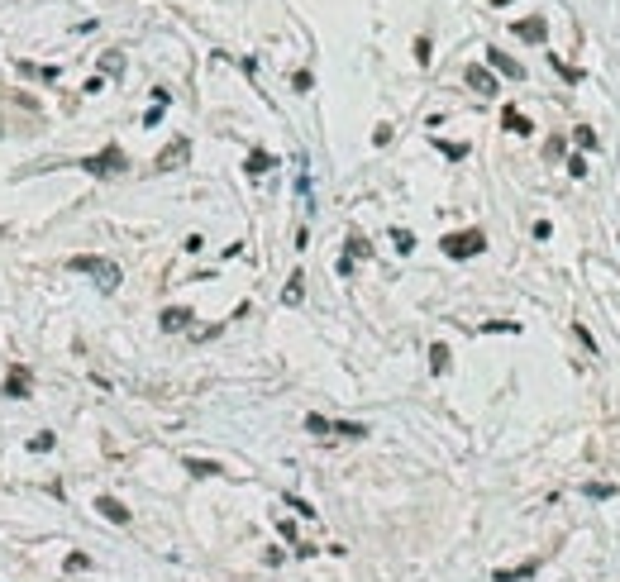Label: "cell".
I'll return each mask as SVG.
<instances>
[{"instance_id": "cell-8", "label": "cell", "mask_w": 620, "mask_h": 582, "mask_svg": "<svg viewBox=\"0 0 620 582\" xmlns=\"http://www.w3.org/2000/svg\"><path fill=\"white\" fill-rule=\"evenodd\" d=\"M187 158H191V143H187V139H172V143L158 153V172H167V167H182Z\"/></svg>"}, {"instance_id": "cell-1", "label": "cell", "mask_w": 620, "mask_h": 582, "mask_svg": "<svg viewBox=\"0 0 620 582\" xmlns=\"http://www.w3.org/2000/svg\"><path fill=\"white\" fill-rule=\"evenodd\" d=\"M444 258H453V263H468V258H477V253H487V234L482 229H453V234H444Z\"/></svg>"}, {"instance_id": "cell-25", "label": "cell", "mask_w": 620, "mask_h": 582, "mask_svg": "<svg viewBox=\"0 0 620 582\" xmlns=\"http://www.w3.org/2000/svg\"><path fill=\"white\" fill-rule=\"evenodd\" d=\"M29 449H34V454H48V449H53V430H43V434H34V439H29Z\"/></svg>"}, {"instance_id": "cell-15", "label": "cell", "mask_w": 620, "mask_h": 582, "mask_svg": "<svg viewBox=\"0 0 620 582\" xmlns=\"http://www.w3.org/2000/svg\"><path fill=\"white\" fill-rule=\"evenodd\" d=\"M187 325H191V310L187 305H167L163 310V329H187Z\"/></svg>"}, {"instance_id": "cell-20", "label": "cell", "mask_w": 620, "mask_h": 582, "mask_svg": "<svg viewBox=\"0 0 620 582\" xmlns=\"http://www.w3.org/2000/svg\"><path fill=\"white\" fill-rule=\"evenodd\" d=\"M573 143H577V148H597L601 139H597V129H592V124H577V129H573Z\"/></svg>"}, {"instance_id": "cell-19", "label": "cell", "mask_w": 620, "mask_h": 582, "mask_svg": "<svg viewBox=\"0 0 620 582\" xmlns=\"http://www.w3.org/2000/svg\"><path fill=\"white\" fill-rule=\"evenodd\" d=\"M14 72H19V77H38V82H58V67H34V62H19Z\"/></svg>"}, {"instance_id": "cell-22", "label": "cell", "mask_w": 620, "mask_h": 582, "mask_svg": "<svg viewBox=\"0 0 620 582\" xmlns=\"http://www.w3.org/2000/svg\"><path fill=\"white\" fill-rule=\"evenodd\" d=\"M582 491H587L592 501H611V496H616V487H611V482H587Z\"/></svg>"}, {"instance_id": "cell-5", "label": "cell", "mask_w": 620, "mask_h": 582, "mask_svg": "<svg viewBox=\"0 0 620 582\" xmlns=\"http://www.w3.org/2000/svg\"><path fill=\"white\" fill-rule=\"evenodd\" d=\"M363 258H372V244L353 229L348 239H344V258H339V277H353V263H363Z\"/></svg>"}, {"instance_id": "cell-17", "label": "cell", "mask_w": 620, "mask_h": 582, "mask_svg": "<svg viewBox=\"0 0 620 582\" xmlns=\"http://www.w3.org/2000/svg\"><path fill=\"white\" fill-rule=\"evenodd\" d=\"M429 373H434V377L449 373V344H434V349H429Z\"/></svg>"}, {"instance_id": "cell-30", "label": "cell", "mask_w": 620, "mask_h": 582, "mask_svg": "<svg viewBox=\"0 0 620 582\" xmlns=\"http://www.w3.org/2000/svg\"><path fill=\"white\" fill-rule=\"evenodd\" d=\"M287 506H296L301 515H315V506H310V501H301V496H287Z\"/></svg>"}, {"instance_id": "cell-23", "label": "cell", "mask_w": 620, "mask_h": 582, "mask_svg": "<svg viewBox=\"0 0 620 582\" xmlns=\"http://www.w3.org/2000/svg\"><path fill=\"white\" fill-rule=\"evenodd\" d=\"M392 244H396V253H411V248H415V234H411V229H392Z\"/></svg>"}, {"instance_id": "cell-6", "label": "cell", "mask_w": 620, "mask_h": 582, "mask_svg": "<svg viewBox=\"0 0 620 582\" xmlns=\"http://www.w3.org/2000/svg\"><path fill=\"white\" fill-rule=\"evenodd\" d=\"M5 396H10V401H24V396H34V373H29L24 363H14V368L5 373Z\"/></svg>"}, {"instance_id": "cell-9", "label": "cell", "mask_w": 620, "mask_h": 582, "mask_svg": "<svg viewBox=\"0 0 620 582\" xmlns=\"http://www.w3.org/2000/svg\"><path fill=\"white\" fill-rule=\"evenodd\" d=\"M487 62H492L501 77H511V82H525V67H520L511 53H501V48H487Z\"/></svg>"}, {"instance_id": "cell-4", "label": "cell", "mask_w": 620, "mask_h": 582, "mask_svg": "<svg viewBox=\"0 0 620 582\" xmlns=\"http://www.w3.org/2000/svg\"><path fill=\"white\" fill-rule=\"evenodd\" d=\"M310 434H339V439H368L363 420H324V415H306Z\"/></svg>"}, {"instance_id": "cell-3", "label": "cell", "mask_w": 620, "mask_h": 582, "mask_svg": "<svg viewBox=\"0 0 620 582\" xmlns=\"http://www.w3.org/2000/svg\"><path fill=\"white\" fill-rule=\"evenodd\" d=\"M67 268H72V272H91L101 291H115V287H119V268H115L110 258H91V253H77V258H67Z\"/></svg>"}, {"instance_id": "cell-28", "label": "cell", "mask_w": 620, "mask_h": 582, "mask_svg": "<svg viewBox=\"0 0 620 582\" xmlns=\"http://www.w3.org/2000/svg\"><path fill=\"white\" fill-rule=\"evenodd\" d=\"M568 177H587V158H568Z\"/></svg>"}, {"instance_id": "cell-24", "label": "cell", "mask_w": 620, "mask_h": 582, "mask_svg": "<svg viewBox=\"0 0 620 582\" xmlns=\"http://www.w3.org/2000/svg\"><path fill=\"white\" fill-rule=\"evenodd\" d=\"M439 153H444V158H453V163H458V158H468V143H444V139H439Z\"/></svg>"}, {"instance_id": "cell-11", "label": "cell", "mask_w": 620, "mask_h": 582, "mask_svg": "<svg viewBox=\"0 0 620 582\" xmlns=\"http://www.w3.org/2000/svg\"><path fill=\"white\" fill-rule=\"evenodd\" d=\"M96 511H101L110 525H129V506H124V501H115V496H96Z\"/></svg>"}, {"instance_id": "cell-18", "label": "cell", "mask_w": 620, "mask_h": 582, "mask_svg": "<svg viewBox=\"0 0 620 582\" xmlns=\"http://www.w3.org/2000/svg\"><path fill=\"white\" fill-rule=\"evenodd\" d=\"M182 468H191V478H219V463H210V458H187Z\"/></svg>"}, {"instance_id": "cell-14", "label": "cell", "mask_w": 620, "mask_h": 582, "mask_svg": "<svg viewBox=\"0 0 620 582\" xmlns=\"http://www.w3.org/2000/svg\"><path fill=\"white\" fill-rule=\"evenodd\" d=\"M306 301V272H291V282L282 287V305H301Z\"/></svg>"}, {"instance_id": "cell-26", "label": "cell", "mask_w": 620, "mask_h": 582, "mask_svg": "<svg viewBox=\"0 0 620 582\" xmlns=\"http://www.w3.org/2000/svg\"><path fill=\"white\" fill-rule=\"evenodd\" d=\"M573 334L582 339V349H587V353H597V339H592V329H587V325H573Z\"/></svg>"}, {"instance_id": "cell-10", "label": "cell", "mask_w": 620, "mask_h": 582, "mask_svg": "<svg viewBox=\"0 0 620 582\" xmlns=\"http://www.w3.org/2000/svg\"><path fill=\"white\" fill-rule=\"evenodd\" d=\"M463 77H468V86H473L477 96H497V77H492L487 67H477V62H473V67H468Z\"/></svg>"}, {"instance_id": "cell-7", "label": "cell", "mask_w": 620, "mask_h": 582, "mask_svg": "<svg viewBox=\"0 0 620 582\" xmlns=\"http://www.w3.org/2000/svg\"><path fill=\"white\" fill-rule=\"evenodd\" d=\"M511 29H516V38H525V43H544V38H549V19H544V14H529V19H516Z\"/></svg>"}, {"instance_id": "cell-21", "label": "cell", "mask_w": 620, "mask_h": 582, "mask_svg": "<svg viewBox=\"0 0 620 582\" xmlns=\"http://www.w3.org/2000/svg\"><path fill=\"white\" fill-rule=\"evenodd\" d=\"M62 568H67V573H86V568H91V554H82V549H72Z\"/></svg>"}, {"instance_id": "cell-13", "label": "cell", "mask_w": 620, "mask_h": 582, "mask_svg": "<svg viewBox=\"0 0 620 582\" xmlns=\"http://www.w3.org/2000/svg\"><path fill=\"white\" fill-rule=\"evenodd\" d=\"M501 124H506L511 134H534V124H529V115H520L516 105H506V110H501Z\"/></svg>"}, {"instance_id": "cell-2", "label": "cell", "mask_w": 620, "mask_h": 582, "mask_svg": "<svg viewBox=\"0 0 620 582\" xmlns=\"http://www.w3.org/2000/svg\"><path fill=\"white\" fill-rule=\"evenodd\" d=\"M77 167H86L91 177H119V172H129V158H124V148H119V143H105L101 153L82 158Z\"/></svg>"}, {"instance_id": "cell-12", "label": "cell", "mask_w": 620, "mask_h": 582, "mask_svg": "<svg viewBox=\"0 0 620 582\" xmlns=\"http://www.w3.org/2000/svg\"><path fill=\"white\" fill-rule=\"evenodd\" d=\"M534 573H539V563L529 559V563H520V568H497V573H492V582H529Z\"/></svg>"}, {"instance_id": "cell-27", "label": "cell", "mask_w": 620, "mask_h": 582, "mask_svg": "<svg viewBox=\"0 0 620 582\" xmlns=\"http://www.w3.org/2000/svg\"><path fill=\"white\" fill-rule=\"evenodd\" d=\"M415 62H420V67L429 62V38H415Z\"/></svg>"}, {"instance_id": "cell-16", "label": "cell", "mask_w": 620, "mask_h": 582, "mask_svg": "<svg viewBox=\"0 0 620 582\" xmlns=\"http://www.w3.org/2000/svg\"><path fill=\"white\" fill-rule=\"evenodd\" d=\"M243 167H248V177H263V172H267V167H272V153H263V148H253V153H248V163H243Z\"/></svg>"}, {"instance_id": "cell-29", "label": "cell", "mask_w": 620, "mask_h": 582, "mask_svg": "<svg viewBox=\"0 0 620 582\" xmlns=\"http://www.w3.org/2000/svg\"><path fill=\"white\" fill-rule=\"evenodd\" d=\"M101 67H105V72H119V67H124V58H119V53H105Z\"/></svg>"}]
</instances>
